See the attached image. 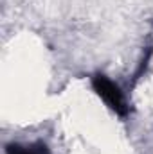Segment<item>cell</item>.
<instances>
[{"label":"cell","instance_id":"1","mask_svg":"<svg viewBox=\"0 0 153 154\" xmlns=\"http://www.w3.org/2000/svg\"><path fill=\"white\" fill-rule=\"evenodd\" d=\"M92 88L94 91L101 97V100L112 109L117 115L124 116L128 115V104H126V99L121 91V88L115 84L112 79H108L103 74H96L92 77Z\"/></svg>","mask_w":153,"mask_h":154},{"label":"cell","instance_id":"2","mask_svg":"<svg viewBox=\"0 0 153 154\" xmlns=\"http://www.w3.org/2000/svg\"><path fill=\"white\" fill-rule=\"evenodd\" d=\"M5 154H50L49 147L43 142H34V143H9L5 147Z\"/></svg>","mask_w":153,"mask_h":154}]
</instances>
